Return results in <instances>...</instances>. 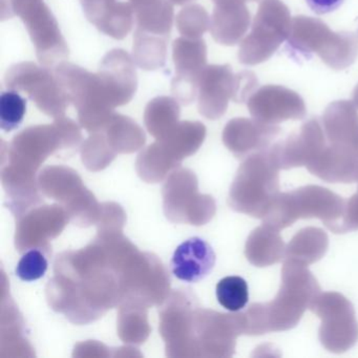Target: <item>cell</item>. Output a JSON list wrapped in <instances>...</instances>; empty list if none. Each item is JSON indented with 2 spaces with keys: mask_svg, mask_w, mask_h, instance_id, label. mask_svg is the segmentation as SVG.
Listing matches in <instances>:
<instances>
[{
  "mask_svg": "<svg viewBox=\"0 0 358 358\" xmlns=\"http://www.w3.org/2000/svg\"><path fill=\"white\" fill-rule=\"evenodd\" d=\"M215 293L220 305L231 312L240 311L248 303V285L241 276L222 278L217 284Z\"/></svg>",
  "mask_w": 358,
  "mask_h": 358,
  "instance_id": "cell-22",
  "label": "cell"
},
{
  "mask_svg": "<svg viewBox=\"0 0 358 358\" xmlns=\"http://www.w3.org/2000/svg\"><path fill=\"white\" fill-rule=\"evenodd\" d=\"M278 169L269 148L251 155L238 169L232 187L234 208L263 220L280 194Z\"/></svg>",
  "mask_w": 358,
  "mask_h": 358,
  "instance_id": "cell-4",
  "label": "cell"
},
{
  "mask_svg": "<svg viewBox=\"0 0 358 358\" xmlns=\"http://www.w3.org/2000/svg\"><path fill=\"white\" fill-rule=\"evenodd\" d=\"M251 24V14L246 5H215L210 18V32L217 43L231 47L243 41Z\"/></svg>",
  "mask_w": 358,
  "mask_h": 358,
  "instance_id": "cell-17",
  "label": "cell"
},
{
  "mask_svg": "<svg viewBox=\"0 0 358 358\" xmlns=\"http://www.w3.org/2000/svg\"><path fill=\"white\" fill-rule=\"evenodd\" d=\"M247 106L253 119L266 124L303 120L307 115L303 98L296 92L282 85L259 87L249 98Z\"/></svg>",
  "mask_w": 358,
  "mask_h": 358,
  "instance_id": "cell-11",
  "label": "cell"
},
{
  "mask_svg": "<svg viewBox=\"0 0 358 358\" xmlns=\"http://www.w3.org/2000/svg\"><path fill=\"white\" fill-rule=\"evenodd\" d=\"M252 1L261 3L262 0H213V3L215 5H224V3H242V5H246V3H252Z\"/></svg>",
  "mask_w": 358,
  "mask_h": 358,
  "instance_id": "cell-29",
  "label": "cell"
},
{
  "mask_svg": "<svg viewBox=\"0 0 358 358\" xmlns=\"http://www.w3.org/2000/svg\"><path fill=\"white\" fill-rule=\"evenodd\" d=\"M322 320L320 339L333 353H343L358 341V322L353 306L337 292L320 293L309 308Z\"/></svg>",
  "mask_w": 358,
  "mask_h": 358,
  "instance_id": "cell-7",
  "label": "cell"
},
{
  "mask_svg": "<svg viewBox=\"0 0 358 358\" xmlns=\"http://www.w3.org/2000/svg\"><path fill=\"white\" fill-rule=\"evenodd\" d=\"M11 3L16 15L26 24L41 64L50 68L68 58V45L43 0H11Z\"/></svg>",
  "mask_w": 358,
  "mask_h": 358,
  "instance_id": "cell-8",
  "label": "cell"
},
{
  "mask_svg": "<svg viewBox=\"0 0 358 358\" xmlns=\"http://www.w3.org/2000/svg\"><path fill=\"white\" fill-rule=\"evenodd\" d=\"M87 20L102 33L116 39L127 36L134 24L133 6L120 0H81Z\"/></svg>",
  "mask_w": 358,
  "mask_h": 358,
  "instance_id": "cell-14",
  "label": "cell"
},
{
  "mask_svg": "<svg viewBox=\"0 0 358 358\" xmlns=\"http://www.w3.org/2000/svg\"><path fill=\"white\" fill-rule=\"evenodd\" d=\"M129 3L133 6L134 10L136 12L138 10L142 9V8L148 7V6L152 5L156 0H129Z\"/></svg>",
  "mask_w": 358,
  "mask_h": 358,
  "instance_id": "cell-28",
  "label": "cell"
},
{
  "mask_svg": "<svg viewBox=\"0 0 358 358\" xmlns=\"http://www.w3.org/2000/svg\"><path fill=\"white\" fill-rule=\"evenodd\" d=\"M27 112V100L16 91L5 92L0 98V127L5 131L17 129Z\"/></svg>",
  "mask_w": 358,
  "mask_h": 358,
  "instance_id": "cell-24",
  "label": "cell"
},
{
  "mask_svg": "<svg viewBox=\"0 0 358 358\" xmlns=\"http://www.w3.org/2000/svg\"><path fill=\"white\" fill-rule=\"evenodd\" d=\"M290 10L282 0H262L251 24V31L241 41L238 62L257 66L269 60L290 33Z\"/></svg>",
  "mask_w": 358,
  "mask_h": 358,
  "instance_id": "cell-5",
  "label": "cell"
},
{
  "mask_svg": "<svg viewBox=\"0 0 358 358\" xmlns=\"http://www.w3.org/2000/svg\"><path fill=\"white\" fill-rule=\"evenodd\" d=\"M335 34L318 18L295 16L286 41L287 54L297 62L311 59L313 54L322 58L332 45Z\"/></svg>",
  "mask_w": 358,
  "mask_h": 358,
  "instance_id": "cell-12",
  "label": "cell"
},
{
  "mask_svg": "<svg viewBox=\"0 0 358 358\" xmlns=\"http://www.w3.org/2000/svg\"><path fill=\"white\" fill-rule=\"evenodd\" d=\"M56 77L78 108L83 123L108 116L113 108L129 103L137 90L133 72L124 64L103 58L96 74L80 66L62 62Z\"/></svg>",
  "mask_w": 358,
  "mask_h": 358,
  "instance_id": "cell-1",
  "label": "cell"
},
{
  "mask_svg": "<svg viewBox=\"0 0 358 358\" xmlns=\"http://www.w3.org/2000/svg\"><path fill=\"white\" fill-rule=\"evenodd\" d=\"M48 266L45 255L39 249H31L18 262L15 273L24 282H34L45 275Z\"/></svg>",
  "mask_w": 358,
  "mask_h": 358,
  "instance_id": "cell-25",
  "label": "cell"
},
{
  "mask_svg": "<svg viewBox=\"0 0 358 358\" xmlns=\"http://www.w3.org/2000/svg\"><path fill=\"white\" fill-rule=\"evenodd\" d=\"M173 49L177 72L175 78L199 85V78L206 68L207 48L205 41L201 38L181 37L175 41Z\"/></svg>",
  "mask_w": 358,
  "mask_h": 358,
  "instance_id": "cell-18",
  "label": "cell"
},
{
  "mask_svg": "<svg viewBox=\"0 0 358 358\" xmlns=\"http://www.w3.org/2000/svg\"><path fill=\"white\" fill-rule=\"evenodd\" d=\"M345 0H306L310 9L317 15L332 13L341 7Z\"/></svg>",
  "mask_w": 358,
  "mask_h": 358,
  "instance_id": "cell-27",
  "label": "cell"
},
{
  "mask_svg": "<svg viewBox=\"0 0 358 358\" xmlns=\"http://www.w3.org/2000/svg\"><path fill=\"white\" fill-rule=\"evenodd\" d=\"M320 293V285L308 268L286 259L282 269V285L275 299L270 303L251 305L243 314L244 332L262 335L294 328Z\"/></svg>",
  "mask_w": 358,
  "mask_h": 358,
  "instance_id": "cell-2",
  "label": "cell"
},
{
  "mask_svg": "<svg viewBox=\"0 0 358 358\" xmlns=\"http://www.w3.org/2000/svg\"><path fill=\"white\" fill-rule=\"evenodd\" d=\"M169 37L136 31L134 37V62L146 71L162 68L166 60V41Z\"/></svg>",
  "mask_w": 358,
  "mask_h": 358,
  "instance_id": "cell-21",
  "label": "cell"
},
{
  "mask_svg": "<svg viewBox=\"0 0 358 358\" xmlns=\"http://www.w3.org/2000/svg\"><path fill=\"white\" fill-rule=\"evenodd\" d=\"M322 121L329 144L358 150V110L353 102H332L324 110Z\"/></svg>",
  "mask_w": 358,
  "mask_h": 358,
  "instance_id": "cell-16",
  "label": "cell"
},
{
  "mask_svg": "<svg viewBox=\"0 0 358 358\" xmlns=\"http://www.w3.org/2000/svg\"><path fill=\"white\" fill-rule=\"evenodd\" d=\"M171 3H176L178 6L185 5V3H190L192 0H171Z\"/></svg>",
  "mask_w": 358,
  "mask_h": 358,
  "instance_id": "cell-31",
  "label": "cell"
},
{
  "mask_svg": "<svg viewBox=\"0 0 358 358\" xmlns=\"http://www.w3.org/2000/svg\"><path fill=\"white\" fill-rule=\"evenodd\" d=\"M280 131L278 125L266 124L253 118H236L226 127L224 140L232 152L244 156L252 150L261 152L269 148Z\"/></svg>",
  "mask_w": 358,
  "mask_h": 358,
  "instance_id": "cell-15",
  "label": "cell"
},
{
  "mask_svg": "<svg viewBox=\"0 0 358 358\" xmlns=\"http://www.w3.org/2000/svg\"><path fill=\"white\" fill-rule=\"evenodd\" d=\"M246 255L257 267L280 263L286 255V246L280 231L264 224L257 228L247 241Z\"/></svg>",
  "mask_w": 358,
  "mask_h": 358,
  "instance_id": "cell-19",
  "label": "cell"
},
{
  "mask_svg": "<svg viewBox=\"0 0 358 358\" xmlns=\"http://www.w3.org/2000/svg\"><path fill=\"white\" fill-rule=\"evenodd\" d=\"M215 265L213 247L199 236L188 238L176 249L171 269L178 280L196 282L204 280Z\"/></svg>",
  "mask_w": 358,
  "mask_h": 358,
  "instance_id": "cell-13",
  "label": "cell"
},
{
  "mask_svg": "<svg viewBox=\"0 0 358 358\" xmlns=\"http://www.w3.org/2000/svg\"><path fill=\"white\" fill-rule=\"evenodd\" d=\"M328 229L334 234H345L358 230V190L349 200L345 201L341 220Z\"/></svg>",
  "mask_w": 358,
  "mask_h": 358,
  "instance_id": "cell-26",
  "label": "cell"
},
{
  "mask_svg": "<svg viewBox=\"0 0 358 358\" xmlns=\"http://www.w3.org/2000/svg\"><path fill=\"white\" fill-rule=\"evenodd\" d=\"M329 246L326 232L320 228L308 227L297 232L286 247L285 259L308 266L320 261Z\"/></svg>",
  "mask_w": 358,
  "mask_h": 358,
  "instance_id": "cell-20",
  "label": "cell"
},
{
  "mask_svg": "<svg viewBox=\"0 0 358 358\" xmlns=\"http://www.w3.org/2000/svg\"><path fill=\"white\" fill-rule=\"evenodd\" d=\"M178 31L187 38H201L210 28V18L204 8L192 5L184 8L177 16Z\"/></svg>",
  "mask_w": 358,
  "mask_h": 358,
  "instance_id": "cell-23",
  "label": "cell"
},
{
  "mask_svg": "<svg viewBox=\"0 0 358 358\" xmlns=\"http://www.w3.org/2000/svg\"><path fill=\"white\" fill-rule=\"evenodd\" d=\"M8 89L22 91L50 116L64 114L70 102L57 77L33 62L16 64L6 75Z\"/></svg>",
  "mask_w": 358,
  "mask_h": 358,
  "instance_id": "cell-9",
  "label": "cell"
},
{
  "mask_svg": "<svg viewBox=\"0 0 358 358\" xmlns=\"http://www.w3.org/2000/svg\"><path fill=\"white\" fill-rule=\"evenodd\" d=\"M257 89L259 80L251 71L234 74L228 64L206 66L199 78V110L207 118H220L230 100L236 103L248 101Z\"/></svg>",
  "mask_w": 358,
  "mask_h": 358,
  "instance_id": "cell-6",
  "label": "cell"
},
{
  "mask_svg": "<svg viewBox=\"0 0 358 358\" xmlns=\"http://www.w3.org/2000/svg\"><path fill=\"white\" fill-rule=\"evenodd\" d=\"M345 201L328 188L305 186L280 194L263 219L264 225L285 229L299 219L317 217L327 228L341 220Z\"/></svg>",
  "mask_w": 358,
  "mask_h": 358,
  "instance_id": "cell-3",
  "label": "cell"
},
{
  "mask_svg": "<svg viewBox=\"0 0 358 358\" xmlns=\"http://www.w3.org/2000/svg\"><path fill=\"white\" fill-rule=\"evenodd\" d=\"M327 144L322 119L306 121L296 133L269 148L270 156L280 169L307 166L315 160Z\"/></svg>",
  "mask_w": 358,
  "mask_h": 358,
  "instance_id": "cell-10",
  "label": "cell"
},
{
  "mask_svg": "<svg viewBox=\"0 0 358 358\" xmlns=\"http://www.w3.org/2000/svg\"><path fill=\"white\" fill-rule=\"evenodd\" d=\"M352 102H353L354 106H355L358 110V85H356L353 94H352Z\"/></svg>",
  "mask_w": 358,
  "mask_h": 358,
  "instance_id": "cell-30",
  "label": "cell"
}]
</instances>
